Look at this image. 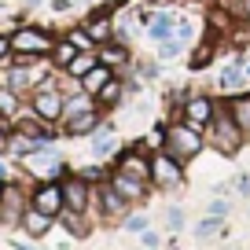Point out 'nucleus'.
I'll use <instances>...</instances> for the list:
<instances>
[{
    "instance_id": "nucleus-1",
    "label": "nucleus",
    "mask_w": 250,
    "mask_h": 250,
    "mask_svg": "<svg viewBox=\"0 0 250 250\" xmlns=\"http://www.w3.org/2000/svg\"><path fill=\"white\" fill-rule=\"evenodd\" d=\"M243 129H239V122L232 118V107H228V100L217 107V114H213V122L206 125V147H213L217 155H225V158H232V155H239V147H243Z\"/></svg>"
},
{
    "instance_id": "nucleus-2",
    "label": "nucleus",
    "mask_w": 250,
    "mask_h": 250,
    "mask_svg": "<svg viewBox=\"0 0 250 250\" xmlns=\"http://www.w3.org/2000/svg\"><path fill=\"white\" fill-rule=\"evenodd\" d=\"M11 52H15L19 59H48V55L55 52V37L44 26L19 22V30L11 33Z\"/></svg>"
},
{
    "instance_id": "nucleus-3",
    "label": "nucleus",
    "mask_w": 250,
    "mask_h": 250,
    "mask_svg": "<svg viewBox=\"0 0 250 250\" xmlns=\"http://www.w3.org/2000/svg\"><path fill=\"white\" fill-rule=\"evenodd\" d=\"M203 147H206V133L191 129L188 122H169L166 125V151H169L177 162H191Z\"/></svg>"
},
{
    "instance_id": "nucleus-4",
    "label": "nucleus",
    "mask_w": 250,
    "mask_h": 250,
    "mask_svg": "<svg viewBox=\"0 0 250 250\" xmlns=\"http://www.w3.org/2000/svg\"><path fill=\"white\" fill-rule=\"evenodd\" d=\"M217 107H221V103L213 100V96H206V92H195V96H188V100L180 103V122H188L191 129L206 133V125L213 122Z\"/></svg>"
},
{
    "instance_id": "nucleus-5",
    "label": "nucleus",
    "mask_w": 250,
    "mask_h": 250,
    "mask_svg": "<svg viewBox=\"0 0 250 250\" xmlns=\"http://www.w3.org/2000/svg\"><path fill=\"white\" fill-rule=\"evenodd\" d=\"M180 180H184V162H177L169 151H155L151 155V184L162 191H173Z\"/></svg>"
},
{
    "instance_id": "nucleus-6",
    "label": "nucleus",
    "mask_w": 250,
    "mask_h": 250,
    "mask_svg": "<svg viewBox=\"0 0 250 250\" xmlns=\"http://www.w3.org/2000/svg\"><path fill=\"white\" fill-rule=\"evenodd\" d=\"M30 206L41 213H48V217H59L62 210H66V195H62V180H41L37 188H33L30 195Z\"/></svg>"
},
{
    "instance_id": "nucleus-7",
    "label": "nucleus",
    "mask_w": 250,
    "mask_h": 250,
    "mask_svg": "<svg viewBox=\"0 0 250 250\" xmlns=\"http://www.w3.org/2000/svg\"><path fill=\"white\" fill-rule=\"evenodd\" d=\"M22 166H26L30 177H41V180H62L66 177V166L59 162V155H55L52 147H41V151H33V155H26Z\"/></svg>"
},
{
    "instance_id": "nucleus-8",
    "label": "nucleus",
    "mask_w": 250,
    "mask_h": 250,
    "mask_svg": "<svg viewBox=\"0 0 250 250\" xmlns=\"http://www.w3.org/2000/svg\"><path fill=\"white\" fill-rule=\"evenodd\" d=\"M114 169L125 173V177H133V180H144V184H151V155L140 147V144H133V147H125V151H118Z\"/></svg>"
},
{
    "instance_id": "nucleus-9",
    "label": "nucleus",
    "mask_w": 250,
    "mask_h": 250,
    "mask_svg": "<svg viewBox=\"0 0 250 250\" xmlns=\"http://www.w3.org/2000/svg\"><path fill=\"white\" fill-rule=\"evenodd\" d=\"M26 191L19 184H4V195H0V225H8V228H15V225H22V217H26Z\"/></svg>"
},
{
    "instance_id": "nucleus-10",
    "label": "nucleus",
    "mask_w": 250,
    "mask_h": 250,
    "mask_svg": "<svg viewBox=\"0 0 250 250\" xmlns=\"http://www.w3.org/2000/svg\"><path fill=\"white\" fill-rule=\"evenodd\" d=\"M81 26H85V33L92 37L96 48L110 44V41L118 37V19H114V11H110V8H107V11H92V15H88Z\"/></svg>"
},
{
    "instance_id": "nucleus-11",
    "label": "nucleus",
    "mask_w": 250,
    "mask_h": 250,
    "mask_svg": "<svg viewBox=\"0 0 250 250\" xmlns=\"http://www.w3.org/2000/svg\"><path fill=\"white\" fill-rule=\"evenodd\" d=\"M62 195H66V210H78L85 213L88 206H92V188H88L85 177H62Z\"/></svg>"
},
{
    "instance_id": "nucleus-12",
    "label": "nucleus",
    "mask_w": 250,
    "mask_h": 250,
    "mask_svg": "<svg viewBox=\"0 0 250 250\" xmlns=\"http://www.w3.org/2000/svg\"><path fill=\"white\" fill-rule=\"evenodd\" d=\"M96 199H100V210H103V217H107V221L125 217V213H129V206H133V203H129V199H125L114 184H110V180H103V184H100Z\"/></svg>"
},
{
    "instance_id": "nucleus-13",
    "label": "nucleus",
    "mask_w": 250,
    "mask_h": 250,
    "mask_svg": "<svg viewBox=\"0 0 250 250\" xmlns=\"http://www.w3.org/2000/svg\"><path fill=\"white\" fill-rule=\"evenodd\" d=\"M103 107H92V110H85V114H78V118H70V122H62L59 129L66 136H74V140H78V136H92L96 129H100L103 125V114H100Z\"/></svg>"
},
{
    "instance_id": "nucleus-14",
    "label": "nucleus",
    "mask_w": 250,
    "mask_h": 250,
    "mask_svg": "<svg viewBox=\"0 0 250 250\" xmlns=\"http://www.w3.org/2000/svg\"><path fill=\"white\" fill-rule=\"evenodd\" d=\"M100 62L118 74V70H125V66H133V52H129V44H122V41H110V44L100 48Z\"/></svg>"
},
{
    "instance_id": "nucleus-15",
    "label": "nucleus",
    "mask_w": 250,
    "mask_h": 250,
    "mask_svg": "<svg viewBox=\"0 0 250 250\" xmlns=\"http://www.w3.org/2000/svg\"><path fill=\"white\" fill-rule=\"evenodd\" d=\"M118 129H114V122L110 125H100V129H96L92 133V155L96 158H110V155H118Z\"/></svg>"
},
{
    "instance_id": "nucleus-16",
    "label": "nucleus",
    "mask_w": 250,
    "mask_h": 250,
    "mask_svg": "<svg viewBox=\"0 0 250 250\" xmlns=\"http://www.w3.org/2000/svg\"><path fill=\"white\" fill-rule=\"evenodd\" d=\"M177 22H180V19L173 15V11H158V15H155V22L147 26V37H151V41H158V44H162V41L177 37Z\"/></svg>"
},
{
    "instance_id": "nucleus-17",
    "label": "nucleus",
    "mask_w": 250,
    "mask_h": 250,
    "mask_svg": "<svg viewBox=\"0 0 250 250\" xmlns=\"http://www.w3.org/2000/svg\"><path fill=\"white\" fill-rule=\"evenodd\" d=\"M110 184H114L118 188V191H122V195L125 199H129V203H136V199H144V195H147V184H144V180H133V177H125V173H110Z\"/></svg>"
},
{
    "instance_id": "nucleus-18",
    "label": "nucleus",
    "mask_w": 250,
    "mask_h": 250,
    "mask_svg": "<svg viewBox=\"0 0 250 250\" xmlns=\"http://www.w3.org/2000/svg\"><path fill=\"white\" fill-rule=\"evenodd\" d=\"M19 114H22V96L11 85H0V118H4V122H15Z\"/></svg>"
},
{
    "instance_id": "nucleus-19",
    "label": "nucleus",
    "mask_w": 250,
    "mask_h": 250,
    "mask_svg": "<svg viewBox=\"0 0 250 250\" xmlns=\"http://www.w3.org/2000/svg\"><path fill=\"white\" fill-rule=\"evenodd\" d=\"M228 107H232V118L239 122L243 136L250 140V92H235L232 100H228Z\"/></svg>"
},
{
    "instance_id": "nucleus-20",
    "label": "nucleus",
    "mask_w": 250,
    "mask_h": 250,
    "mask_svg": "<svg viewBox=\"0 0 250 250\" xmlns=\"http://www.w3.org/2000/svg\"><path fill=\"white\" fill-rule=\"evenodd\" d=\"M114 78V70H110V66H92V70L85 74V78H81V92H88V96H100V88L107 85V81Z\"/></svg>"
},
{
    "instance_id": "nucleus-21",
    "label": "nucleus",
    "mask_w": 250,
    "mask_h": 250,
    "mask_svg": "<svg viewBox=\"0 0 250 250\" xmlns=\"http://www.w3.org/2000/svg\"><path fill=\"white\" fill-rule=\"evenodd\" d=\"M92 66H100V48H92V52H78V55H74V62H70L62 74H70V78L81 81L88 70H92Z\"/></svg>"
},
{
    "instance_id": "nucleus-22",
    "label": "nucleus",
    "mask_w": 250,
    "mask_h": 250,
    "mask_svg": "<svg viewBox=\"0 0 250 250\" xmlns=\"http://www.w3.org/2000/svg\"><path fill=\"white\" fill-rule=\"evenodd\" d=\"M52 221L55 217H48V213H41V210H26V217H22V228H26V235H33V239H41V235H48V228H52Z\"/></svg>"
},
{
    "instance_id": "nucleus-23",
    "label": "nucleus",
    "mask_w": 250,
    "mask_h": 250,
    "mask_svg": "<svg viewBox=\"0 0 250 250\" xmlns=\"http://www.w3.org/2000/svg\"><path fill=\"white\" fill-rule=\"evenodd\" d=\"M78 52H81V48L74 44V41L59 37V41H55V52L48 55V59H52V66H55V70H66V66L74 62V55H78Z\"/></svg>"
},
{
    "instance_id": "nucleus-24",
    "label": "nucleus",
    "mask_w": 250,
    "mask_h": 250,
    "mask_svg": "<svg viewBox=\"0 0 250 250\" xmlns=\"http://www.w3.org/2000/svg\"><path fill=\"white\" fill-rule=\"evenodd\" d=\"M213 52H217V48H213V41H199L195 52H191V59H188V66H191V70L210 66V62H213Z\"/></svg>"
},
{
    "instance_id": "nucleus-25",
    "label": "nucleus",
    "mask_w": 250,
    "mask_h": 250,
    "mask_svg": "<svg viewBox=\"0 0 250 250\" xmlns=\"http://www.w3.org/2000/svg\"><path fill=\"white\" fill-rule=\"evenodd\" d=\"M81 217H85V213H78V210H62L55 221H62V228H66L70 235H88V225Z\"/></svg>"
},
{
    "instance_id": "nucleus-26",
    "label": "nucleus",
    "mask_w": 250,
    "mask_h": 250,
    "mask_svg": "<svg viewBox=\"0 0 250 250\" xmlns=\"http://www.w3.org/2000/svg\"><path fill=\"white\" fill-rule=\"evenodd\" d=\"M180 52H184V41H180V37H169V41H162V44H158V55H155V59L166 66V62H177Z\"/></svg>"
},
{
    "instance_id": "nucleus-27",
    "label": "nucleus",
    "mask_w": 250,
    "mask_h": 250,
    "mask_svg": "<svg viewBox=\"0 0 250 250\" xmlns=\"http://www.w3.org/2000/svg\"><path fill=\"white\" fill-rule=\"evenodd\" d=\"M221 228H225V217H213V213H206V217L195 225V239H213Z\"/></svg>"
},
{
    "instance_id": "nucleus-28",
    "label": "nucleus",
    "mask_w": 250,
    "mask_h": 250,
    "mask_svg": "<svg viewBox=\"0 0 250 250\" xmlns=\"http://www.w3.org/2000/svg\"><path fill=\"white\" fill-rule=\"evenodd\" d=\"M140 147L151 151V155H155V151H166V125H155V129H147V136L140 140Z\"/></svg>"
},
{
    "instance_id": "nucleus-29",
    "label": "nucleus",
    "mask_w": 250,
    "mask_h": 250,
    "mask_svg": "<svg viewBox=\"0 0 250 250\" xmlns=\"http://www.w3.org/2000/svg\"><path fill=\"white\" fill-rule=\"evenodd\" d=\"M177 37L184 41V44H191V41L199 37V26H195V19H180V22H177Z\"/></svg>"
},
{
    "instance_id": "nucleus-30",
    "label": "nucleus",
    "mask_w": 250,
    "mask_h": 250,
    "mask_svg": "<svg viewBox=\"0 0 250 250\" xmlns=\"http://www.w3.org/2000/svg\"><path fill=\"white\" fill-rule=\"evenodd\" d=\"M66 41H74V44H78L81 48V52H92V37H88V33H85V26H74V30L70 33H66Z\"/></svg>"
},
{
    "instance_id": "nucleus-31",
    "label": "nucleus",
    "mask_w": 250,
    "mask_h": 250,
    "mask_svg": "<svg viewBox=\"0 0 250 250\" xmlns=\"http://www.w3.org/2000/svg\"><path fill=\"white\" fill-rule=\"evenodd\" d=\"M11 59H15V52H11V37H8V33H0V66H11Z\"/></svg>"
},
{
    "instance_id": "nucleus-32",
    "label": "nucleus",
    "mask_w": 250,
    "mask_h": 250,
    "mask_svg": "<svg viewBox=\"0 0 250 250\" xmlns=\"http://www.w3.org/2000/svg\"><path fill=\"white\" fill-rule=\"evenodd\" d=\"M125 232L144 235V232H147V217H125Z\"/></svg>"
},
{
    "instance_id": "nucleus-33",
    "label": "nucleus",
    "mask_w": 250,
    "mask_h": 250,
    "mask_svg": "<svg viewBox=\"0 0 250 250\" xmlns=\"http://www.w3.org/2000/svg\"><path fill=\"white\" fill-rule=\"evenodd\" d=\"M166 225H169V228H173V232H177V228H180V225H184V210H180V206H173V210H169V213H166Z\"/></svg>"
},
{
    "instance_id": "nucleus-34",
    "label": "nucleus",
    "mask_w": 250,
    "mask_h": 250,
    "mask_svg": "<svg viewBox=\"0 0 250 250\" xmlns=\"http://www.w3.org/2000/svg\"><path fill=\"white\" fill-rule=\"evenodd\" d=\"M8 147H11V133H8V122L0 118V155H4Z\"/></svg>"
},
{
    "instance_id": "nucleus-35",
    "label": "nucleus",
    "mask_w": 250,
    "mask_h": 250,
    "mask_svg": "<svg viewBox=\"0 0 250 250\" xmlns=\"http://www.w3.org/2000/svg\"><path fill=\"white\" fill-rule=\"evenodd\" d=\"M210 213H213V217H225V213H228V203H225V199H213V203H210Z\"/></svg>"
},
{
    "instance_id": "nucleus-36",
    "label": "nucleus",
    "mask_w": 250,
    "mask_h": 250,
    "mask_svg": "<svg viewBox=\"0 0 250 250\" xmlns=\"http://www.w3.org/2000/svg\"><path fill=\"white\" fill-rule=\"evenodd\" d=\"M144 247H147V250H158V235L151 232V228H147V232H144Z\"/></svg>"
},
{
    "instance_id": "nucleus-37",
    "label": "nucleus",
    "mask_w": 250,
    "mask_h": 250,
    "mask_svg": "<svg viewBox=\"0 0 250 250\" xmlns=\"http://www.w3.org/2000/svg\"><path fill=\"white\" fill-rule=\"evenodd\" d=\"M8 173H11V169H8V162H0V180H4V184H8Z\"/></svg>"
},
{
    "instance_id": "nucleus-38",
    "label": "nucleus",
    "mask_w": 250,
    "mask_h": 250,
    "mask_svg": "<svg viewBox=\"0 0 250 250\" xmlns=\"http://www.w3.org/2000/svg\"><path fill=\"white\" fill-rule=\"evenodd\" d=\"M22 4H26V11H30V8H37V4H44V0H22Z\"/></svg>"
},
{
    "instance_id": "nucleus-39",
    "label": "nucleus",
    "mask_w": 250,
    "mask_h": 250,
    "mask_svg": "<svg viewBox=\"0 0 250 250\" xmlns=\"http://www.w3.org/2000/svg\"><path fill=\"white\" fill-rule=\"evenodd\" d=\"M15 250H33V247H26V243H15Z\"/></svg>"
},
{
    "instance_id": "nucleus-40",
    "label": "nucleus",
    "mask_w": 250,
    "mask_h": 250,
    "mask_svg": "<svg viewBox=\"0 0 250 250\" xmlns=\"http://www.w3.org/2000/svg\"><path fill=\"white\" fill-rule=\"evenodd\" d=\"M243 74H247V78H250V62H247V66H243Z\"/></svg>"
},
{
    "instance_id": "nucleus-41",
    "label": "nucleus",
    "mask_w": 250,
    "mask_h": 250,
    "mask_svg": "<svg viewBox=\"0 0 250 250\" xmlns=\"http://www.w3.org/2000/svg\"><path fill=\"white\" fill-rule=\"evenodd\" d=\"M0 195H4V180H0Z\"/></svg>"
}]
</instances>
